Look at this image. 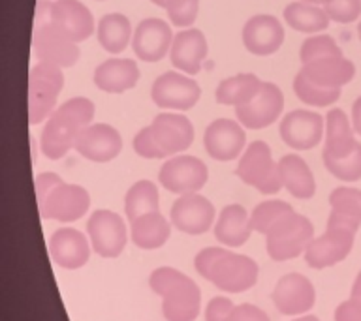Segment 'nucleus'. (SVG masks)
<instances>
[{"label": "nucleus", "instance_id": "obj_31", "mask_svg": "<svg viewBox=\"0 0 361 321\" xmlns=\"http://www.w3.org/2000/svg\"><path fill=\"white\" fill-rule=\"evenodd\" d=\"M282 15L288 27L305 34H318L320 30H326L331 21L322 6L301 2V0L290 2L282 11Z\"/></svg>", "mask_w": 361, "mask_h": 321}, {"label": "nucleus", "instance_id": "obj_24", "mask_svg": "<svg viewBox=\"0 0 361 321\" xmlns=\"http://www.w3.org/2000/svg\"><path fill=\"white\" fill-rule=\"evenodd\" d=\"M360 146V141L355 139L354 128L350 126V120L343 109H331L326 115V145H324V163L341 162L352 156Z\"/></svg>", "mask_w": 361, "mask_h": 321}, {"label": "nucleus", "instance_id": "obj_35", "mask_svg": "<svg viewBox=\"0 0 361 321\" xmlns=\"http://www.w3.org/2000/svg\"><path fill=\"white\" fill-rule=\"evenodd\" d=\"M293 92L299 100L307 103V106L314 107H327L335 103L341 98V89H324L318 84L310 83L309 79L305 77L303 73L298 72L293 79Z\"/></svg>", "mask_w": 361, "mask_h": 321}, {"label": "nucleus", "instance_id": "obj_12", "mask_svg": "<svg viewBox=\"0 0 361 321\" xmlns=\"http://www.w3.org/2000/svg\"><path fill=\"white\" fill-rule=\"evenodd\" d=\"M90 207L89 191L79 184H68L62 180L47 196L38 201L39 216L56 222H75L83 218Z\"/></svg>", "mask_w": 361, "mask_h": 321}, {"label": "nucleus", "instance_id": "obj_43", "mask_svg": "<svg viewBox=\"0 0 361 321\" xmlns=\"http://www.w3.org/2000/svg\"><path fill=\"white\" fill-rule=\"evenodd\" d=\"M335 321H361V298L350 297L335 310Z\"/></svg>", "mask_w": 361, "mask_h": 321}, {"label": "nucleus", "instance_id": "obj_44", "mask_svg": "<svg viewBox=\"0 0 361 321\" xmlns=\"http://www.w3.org/2000/svg\"><path fill=\"white\" fill-rule=\"evenodd\" d=\"M235 321H269V315L264 310L250 303H243L235 306Z\"/></svg>", "mask_w": 361, "mask_h": 321}, {"label": "nucleus", "instance_id": "obj_13", "mask_svg": "<svg viewBox=\"0 0 361 321\" xmlns=\"http://www.w3.org/2000/svg\"><path fill=\"white\" fill-rule=\"evenodd\" d=\"M202 96V89L196 79L183 75L180 72H164L152 83L151 98L154 106L173 111H188L196 106Z\"/></svg>", "mask_w": 361, "mask_h": 321}, {"label": "nucleus", "instance_id": "obj_18", "mask_svg": "<svg viewBox=\"0 0 361 321\" xmlns=\"http://www.w3.org/2000/svg\"><path fill=\"white\" fill-rule=\"evenodd\" d=\"M281 137L293 151H310L324 137V118L309 109L290 111L281 120Z\"/></svg>", "mask_w": 361, "mask_h": 321}, {"label": "nucleus", "instance_id": "obj_4", "mask_svg": "<svg viewBox=\"0 0 361 321\" xmlns=\"http://www.w3.org/2000/svg\"><path fill=\"white\" fill-rule=\"evenodd\" d=\"M149 286L162 298L166 321H196L202 308V291L185 272L173 267H158L149 276Z\"/></svg>", "mask_w": 361, "mask_h": 321}, {"label": "nucleus", "instance_id": "obj_9", "mask_svg": "<svg viewBox=\"0 0 361 321\" xmlns=\"http://www.w3.org/2000/svg\"><path fill=\"white\" fill-rule=\"evenodd\" d=\"M87 235L90 239V246L100 258H118L126 248L128 231L124 220L113 210L100 208L90 214L87 222Z\"/></svg>", "mask_w": 361, "mask_h": 321}, {"label": "nucleus", "instance_id": "obj_27", "mask_svg": "<svg viewBox=\"0 0 361 321\" xmlns=\"http://www.w3.org/2000/svg\"><path fill=\"white\" fill-rule=\"evenodd\" d=\"M310 83L324 87V89H341L343 84L350 83L355 75L354 62L344 56H327L320 61L303 64L299 70Z\"/></svg>", "mask_w": 361, "mask_h": 321}, {"label": "nucleus", "instance_id": "obj_16", "mask_svg": "<svg viewBox=\"0 0 361 321\" xmlns=\"http://www.w3.org/2000/svg\"><path fill=\"white\" fill-rule=\"evenodd\" d=\"M171 224L186 235H203L216 218L214 205L200 194H185L171 207Z\"/></svg>", "mask_w": 361, "mask_h": 321}, {"label": "nucleus", "instance_id": "obj_32", "mask_svg": "<svg viewBox=\"0 0 361 321\" xmlns=\"http://www.w3.org/2000/svg\"><path fill=\"white\" fill-rule=\"evenodd\" d=\"M96 34H98V42L107 53L117 55L123 53L128 44L132 42L134 30H132V23L123 13H107L98 21L96 27Z\"/></svg>", "mask_w": 361, "mask_h": 321}, {"label": "nucleus", "instance_id": "obj_51", "mask_svg": "<svg viewBox=\"0 0 361 321\" xmlns=\"http://www.w3.org/2000/svg\"><path fill=\"white\" fill-rule=\"evenodd\" d=\"M151 2L158 8H166V4H168V0H151Z\"/></svg>", "mask_w": 361, "mask_h": 321}, {"label": "nucleus", "instance_id": "obj_48", "mask_svg": "<svg viewBox=\"0 0 361 321\" xmlns=\"http://www.w3.org/2000/svg\"><path fill=\"white\" fill-rule=\"evenodd\" d=\"M352 297L361 298V270L360 275H357V278H355L354 286H352Z\"/></svg>", "mask_w": 361, "mask_h": 321}, {"label": "nucleus", "instance_id": "obj_40", "mask_svg": "<svg viewBox=\"0 0 361 321\" xmlns=\"http://www.w3.org/2000/svg\"><path fill=\"white\" fill-rule=\"evenodd\" d=\"M329 173L338 180H344V182H355V180H361V143L357 146V151L348 156L346 160H341V162H329L324 163Z\"/></svg>", "mask_w": 361, "mask_h": 321}, {"label": "nucleus", "instance_id": "obj_52", "mask_svg": "<svg viewBox=\"0 0 361 321\" xmlns=\"http://www.w3.org/2000/svg\"><path fill=\"white\" fill-rule=\"evenodd\" d=\"M357 36H360V39H361V21H360V25H357Z\"/></svg>", "mask_w": 361, "mask_h": 321}, {"label": "nucleus", "instance_id": "obj_3", "mask_svg": "<svg viewBox=\"0 0 361 321\" xmlns=\"http://www.w3.org/2000/svg\"><path fill=\"white\" fill-rule=\"evenodd\" d=\"M194 141V126L180 113H160L132 141L135 154L147 160H162L186 151Z\"/></svg>", "mask_w": 361, "mask_h": 321}, {"label": "nucleus", "instance_id": "obj_36", "mask_svg": "<svg viewBox=\"0 0 361 321\" xmlns=\"http://www.w3.org/2000/svg\"><path fill=\"white\" fill-rule=\"evenodd\" d=\"M293 208L290 203L281 201V199H271V201L259 203L258 207L250 213V224L256 233L265 235L271 229V225L279 222L282 216H286L288 213H292Z\"/></svg>", "mask_w": 361, "mask_h": 321}, {"label": "nucleus", "instance_id": "obj_33", "mask_svg": "<svg viewBox=\"0 0 361 321\" xmlns=\"http://www.w3.org/2000/svg\"><path fill=\"white\" fill-rule=\"evenodd\" d=\"M264 81L254 73H237L233 77L222 79L216 87V101L222 106H243L256 96Z\"/></svg>", "mask_w": 361, "mask_h": 321}, {"label": "nucleus", "instance_id": "obj_50", "mask_svg": "<svg viewBox=\"0 0 361 321\" xmlns=\"http://www.w3.org/2000/svg\"><path fill=\"white\" fill-rule=\"evenodd\" d=\"M301 2H309V4H316V6H326L327 2H331V0H301Z\"/></svg>", "mask_w": 361, "mask_h": 321}, {"label": "nucleus", "instance_id": "obj_7", "mask_svg": "<svg viewBox=\"0 0 361 321\" xmlns=\"http://www.w3.org/2000/svg\"><path fill=\"white\" fill-rule=\"evenodd\" d=\"M64 87L62 68L36 62L28 72V122H44L56 109V100Z\"/></svg>", "mask_w": 361, "mask_h": 321}, {"label": "nucleus", "instance_id": "obj_45", "mask_svg": "<svg viewBox=\"0 0 361 321\" xmlns=\"http://www.w3.org/2000/svg\"><path fill=\"white\" fill-rule=\"evenodd\" d=\"M61 182L62 179L56 173H39L38 177H36V182H34V186H36V199L42 201V199H44L56 184H61Z\"/></svg>", "mask_w": 361, "mask_h": 321}, {"label": "nucleus", "instance_id": "obj_11", "mask_svg": "<svg viewBox=\"0 0 361 321\" xmlns=\"http://www.w3.org/2000/svg\"><path fill=\"white\" fill-rule=\"evenodd\" d=\"M207 179V165L200 158L188 156V154L169 158L158 171L160 184L171 194H177V196L196 194L205 186Z\"/></svg>", "mask_w": 361, "mask_h": 321}, {"label": "nucleus", "instance_id": "obj_25", "mask_svg": "<svg viewBox=\"0 0 361 321\" xmlns=\"http://www.w3.org/2000/svg\"><path fill=\"white\" fill-rule=\"evenodd\" d=\"M49 23L62 28L73 42H85L94 32V17L79 0H55L51 2Z\"/></svg>", "mask_w": 361, "mask_h": 321}, {"label": "nucleus", "instance_id": "obj_17", "mask_svg": "<svg viewBox=\"0 0 361 321\" xmlns=\"http://www.w3.org/2000/svg\"><path fill=\"white\" fill-rule=\"evenodd\" d=\"M273 304L284 315L307 314L316 303V289L307 276L299 272L284 275L273 289Z\"/></svg>", "mask_w": 361, "mask_h": 321}, {"label": "nucleus", "instance_id": "obj_41", "mask_svg": "<svg viewBox=\"0 0 361 321\" xmlns=\"http://www.w3.org/2000/svg\"><path fill=\"white\" fill-rule=\"evenodd\" d=\"M327 17L335 23H354L361 17V0H331L324 6Z\"/></svg>", "mask_w": 361, "mask_h": 321}, {"label": "nucleus", "instance_id": "obj_1", "mask_svg": "<svg viewBox=\"0 0 361 321\" xmlns=\"http://www.w3.org/2000/svg\"><path fill=\"white\" fill-rule=\"evenodd\" d=\"M94 103L89 98H72L53 111L39 135V149L49 160H61L75 149L79 135L94 118Z\"/></svg>", "mask_w": 361, "mask_h": 321}, {"label": "nucleus", "instance_id": "obj_29", "mask_svg": "<svg viewBox=\"0 0 361 321\" xmlns=\"http://www.w3.org/2000/svg\"><path fill=\"white\" fill-rule=\"evenodd\" d=\"M282 188L298 199H310L316 194L314 175L299 154H286L279 160Z\"/></svg>", "mask_w": 361, "mask_h": 321}, {"label": "nucleus", "instance_id": "obj_14", "mask_svg": "<svg viewBox=\"0 0 361 321\" xmlns=\"http://www.w3.org/2000/svg\"><path fill=\"white\" fill-rule=\"evenodd\" d=\"M284 109V94L275 83L264 81L252 100L235 107L237 120L248 130L267 128L279 120Z\"/></svg>", "mask_w": 361, "mask_h": 321}, {"label": "nucleus", "instance_id": "obj_10", "mask_svg": "<svg viewBox=\"0 0 361 321\" xmlns=\"http://www.w3.org/2000/svg\"><path fill=\"white\" fill-rule=\"evenodd\" d=\"M32 49L39 62H47L59 68H72L78 64L81 51L78 42H73L62 28L53 23L34 27Z\"/></svg>", "mask_w": 361, "mask_h": 321}, {"label": "nucleus", "instance_id": "obj_23", "mask_svg": "<svg viewBox=\"0 0 361 321\" xmlns=\"http://www.w3.org/2000/svg\"><path fill=\"white\" fill-rule=\"evenodd\" d=\"M207 38L197 28H185L173 36V44L169 49V58L179 72L186 75H196L207 58Z\"/></svg>", "mask_w": 361, "mask_h": 321}, {"label": "nucleus", "instance_id": "obj_22", "mask_svg": "<svg viewBox=\"0 0 361 321\" xmlns=\"http://www.w3.org/2000/svg\"><path fill=\"white\" fill-rule=\"evenodd\" d=\"M90 244L85 233L73 227H61L49 239V253L55 265L75 270L89 263Z\"/></svg>", "mask_w": 361, "mask_h": 321}, {"label": "nucleus", "instance_id": "obj_5", "mask_svg": "<svg viewBox=\"0 0 361 321\" xmlns=\"http://www.w3.org/2000/svg\"><path fill=\"white\" fill-rule=\"evenodd\" d=\"M360 225L361 222L357 220L331 210L324 235L314 237L309 248L305 250L303 256L307 265L310 269L322 270L344 261L354 248L355 233Z\"/></svg>", "mask_w": 361, "mask_h": 321}, {"label": "nucleus", "instance_id": "obj_30", "mask_svg": "<svg viewBox=\"0 0 361 321\" xmlns=\"http://www.w3.org/2000/svg\"><path fill=\"white\" fill-rule=\"evenodd\" d=\"M171 225L160 210L147 213L130 222V239L141 250H157L169 241Z\"/></svg>", "mask_w": 361, "mask_h": 321}, {"label": "nucleus", "instance_id": "obj_37", "mask_svg": "<svg viewBox=\"0 0 361 321\" xmlns=\"http://www.w3.org/2000/svg\"><path fill=\"white\" fill-rule=\"evenodd\" d=\"M327 56H344L343 49L338 47L337 42L327 36V34H314L303 42L301 49H299V58L303 64L309 62L327 58Z\"/></svg>", "mask_w": 361, "mask_h": 321}, {"label": "nucleus", "instance_id": "obj_26", "mask_svg": "<svg viewBox=\"0 0 361 321\" xmlns=\"http://www.w3.org/2000/svg\"><path fill=\"white\" fill-rule=\"evenodd\" d=\"M140 81V66L132 58H109L94 70V84L107 94H123Z\"/></svg>", "mask_w": 361, "mask_h": 321}, {"label": "nucleus", "instance_id": "obj_42", "mask_svg": "<svg viewBox=\"0 0 361 321\" xmlns=\"http://www.w3.org/2000/svg\"><path fill=\"white\" fill-rule=\"evenodd\" d=\"M235 304L228 297H213L205 308V321H235Z\"/></svg>", "mask_w": 361, "mask_h": 321}, {"label": "nucleus", "instance_id": "obj_2", "mask_svg": "<svg viewBox=\"0 0 361 321\" xmlns=\"http://www.w3.org/2000/svg\"><path fill=\"white\" fill-rule=\"evenodd\" d=\"M200 275L224 293H243L256 286L259 267L252 258L226 248L209 246L194 258Z\"/></svg>", "mask_w": 361, "mask_h": 321}, {"label": "nucleus", "instance_id": "obj_46", "mask_svg": "<svg viewBox=\"0 0 361 321\" xmlns=\"http://www.w3.org/2000/svg\"><path fill=\"white\" fill-rule=\"evenodd\" d=\"M49 15H51L49 0H38V4H36V15H34V27H39V25L49 23Z\"/></svg>", "mask_w": 361, "mask_h": 321}, {"label": "nucleus", "instance_id": "obj_53", "mask_svg": "<svg viewBox=\"0 0 361 321\" xmlns=\"http://www.w3.org/2000/svg\"><path fill=\"white\" fill-rule=\"evenodd\" d=\"M98 2H102V0H98Z\"/></svg>", "mask_w": 361, "mask_h": 321}, {"label": "nucleus", "instance_id": "obj_19", "mask_svg": "<svg viewBox=\"0 0 361 321\" xmlns=\"http://www.w3.org/2000/svg\"><path fill=\"white\" fill-rule=\"evenodd\" d=\"M173 44V32L168 23L149 17L135 27L132 36V49L135 56L143 62H158L168 55Z\"/></svg>", "mask_w": 361, "mask_h": 321}, {"label": "nucleus", "instance_id": "obj_39", "mask_svg": "<svg viewBox=\"0 0 361 321\" xmlns=\"http://www.w3.org/2000/svg\"><path fill=\"white\" fill-rule=\"evenodd\" d=\"M164 10L168 11L169 21L179 28H190L200 11V0H168Z\"/></svg>", "mask_w": 361, "mask_h": 321}, {"label": "nucleus", "instance_id": "obj_28", "mask_svg": "<svg viewBox=\"0 0 361 321\" xmlns=\"http://www.w3.org/2000/svg\"><path fill=\"white\" fill-rule=\"evenodd\" d=\"M252 224H250V214L247 208L231 203L220 210L216 224H214V237L220 244L228 248L243 246L252 235Z\"/></svg>", "mask_w": 361, "mask_h": 321}, {"label": "nucleus", "instance_id": "obj_49", "mask_svg": "<svg viewBox=\"0 0 361 321\" xmlns=\"http://www.w3.org/2000/svg\"><path fill=\"white\" fill-rule=\"evenodd\" d=\"M293 321H320L316 315H299V317H295Z\"/></svg>", "mask_w": 361, "mask_h": 321}, {"label": "nucleus", "instance_id": "obj_47", "mask_svg": "<svg viewBox=\"0 0 361 321\" xmlns=\"http://www.w3.org/2000/svg\"><path fill=\"white\" fill-rule=\"evenodd\" d=\"M352 124H354L355 134L361 135V96L352 106Z\"/></svg>", "mask_w": 361, "mask_h": 321}, {"label": "nucleus", "instance_id": "obj_6", "mask_svg": "<svg viewBox=\"0 0 361 321\" xmlns=\"http://www.w3.org/2000/svg\"><path fill=\"white\" fill-rule=\"evenodd\" d=\"M314 239V225L307 216L295 210L282 216L265 233V248L271 259L288 261L299 258Z\"/></svg>", "mask_w": 361, "mask_h": 321}, {"label": "nucleus", "instance_id": "obj_15", "mask_svg": "<svg viewBox=\"0 0 361 321\" xmlns=\"http://www.w3.org/2000/svg\"><path fill=\"white\" fill-rule=\"evenodd\" d=\"M203 145L213 160L231 162L245 152V145H247L245 126L230 118H216L205 128Z\"/></svg>", "mask_w": 361, "mask_h": 321}, {"label": "nucleus", "instance_id": "obj_20", "mask_svg": "<svg viewBox=\"0 0 361 321\" xmlns=\"http://www.w3.org/2000/svg\"><path fill=\"white\" fill-rule=\"evenodd\" d=\"M75 151L90 162H111L123 151V137L109 124H90L79 135Z\"/></svg>", "mask_w": 361, "mask_h": 321}, {"label": "nucleus", "instance_id": "obj_8", "mask_svg": "<svg viewBox=\"0 0 361 321\" xmlns=\"http://www.w3.org/2000/svg\"><path fill=\"white\" fill-rule=\"evenodd\" d=\"M235 175L258 191L271 196L281 191L282 180L279 173V163H275L269 145L265 141H254L245 149L239 158Z\"/></svg>", "mask_w": 361, "mask_h": 321}, {"label": "nucleus", "instance_id": "obj_34", "mask_svg": "<svg viewBox=\"0 0 361 321\" xmlns=\"http://www.w3.org/2000/svg\"><path fill=\"white\" fill-rule=\"evenodd\" d=\"M160 207V197H158V188L151 180H137L135 184L130 186L124 197V210L128 220H135L141 214L157 213Z\"/></svg>", "mask_w": 361, "mask_h": 321}, {"label": "nucleus", "instance_id": "obj_38", "mask_svg": "<svg viewBox=\"0 0 361 321\" xmlns=\"http://www.w3.org/2000/svg\"><path fill=\"white\" fill-rule=\"evenodd\" d=\"M329 205H331V210H337L361 222V190L357 188L338 186L329 196Z\"/></svg>", "mask_w": 361, "mask_h": 321}, {"label": "nucleus", "instance_id": "obj_21", "mask_svg": "<svg viewBox=\"0 0 361 321\" xmlns=\"http://www.w3.org/2000/svg\"><path fill=\"white\" fill-rule=\"evenodd\" d=\"M284 44L282 23L273 15H252L243 27V45L256 56H269Z\"/></svg>", "mask_w": 361, "mask_h": 321}]
</instances>
